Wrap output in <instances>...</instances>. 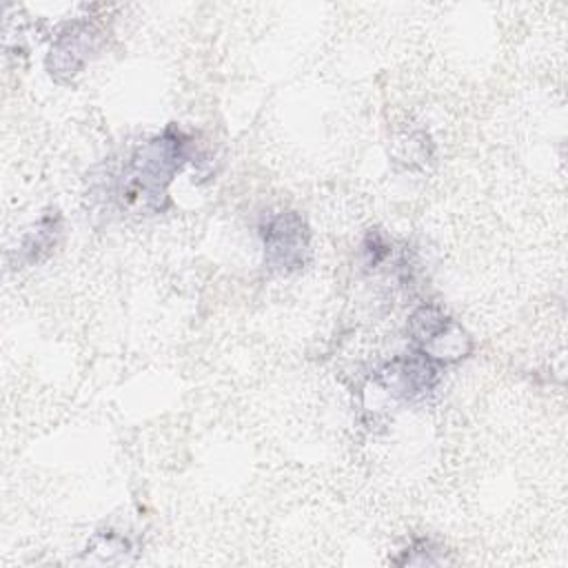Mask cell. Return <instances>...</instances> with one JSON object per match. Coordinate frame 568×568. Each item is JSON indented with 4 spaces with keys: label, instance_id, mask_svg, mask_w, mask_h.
I'll use <instances>...</instances> for the list:
<instances>
[{
    "label": "cell",
    "instance_id": "obj_1",
    "mask_svg": "<svg viewBox=\"0 0 568 568\" xmlns=\"http://www.w3.org/2000/svg\"><path fill=\"white\" fill-rule=\"evenodd\" d=\"M189 160V138L169 126L160 135L138 146L122 173V200L129 206L160 211L166 186Z\"/></svg>",
    "mask_w": 568,
    "mask_h": 568
},
{
    "label": "cell",
    "instance_id": "obj_2",
    "mask_svg": "<svg viewBox=\"0 0 568 568\" xmlns=\"http://www.w3.org/2000/svg\"><path fill=\"white\" fill-rule=\"evenodd\" d=\"M264 264L275 273H295L306 266L311 257V233L297 211H282L271 215L262 229Z\"/></svg>",
    "mask_w": 568,
    "mask_h": 568
},
{
    "label": "cell",
    "instance_id": "obj_3",
    "mask_svg": "<svg viewBox=\"0 0 568 568\" xmlns=\"http://www.w3.org/2000/svg\"><path fill=\"white\" fill-rule=\"evenodd\" d=\"M408 333L433 362H455L470 351V337L442 308L424 304L408 317Z\"/></svg>",
    "mask_w": 568,
    "mask_h": 568
},
{
    "label": "cell",
    "instance_id": "obj_4",
    "mask_svg": "<svg viewBox=\"0 0 568 568\" xmlns=\"http://www.w3.org/2000/svg\"><path fill=\"white\" fill-rule=\"evenodd\" d=\"M373 377L379 388L406 402L424 397L428 390H433V386L439 379L435 362L426 357L422 351L386 362L375 371Z\"/></svg>",
    "mask_w": 568,
    "mask_h": 568
},
{
    "label": "cell",
    "instance_id": "obj_5",
    "mask_svg": "<svg viewBox=\"0 0 568 568\" xmlns=\"http://www.w3.org/2000/svg\"><path fill=\"white\" fill-rule=\"evenodd\" d=\"M93 47H95L93 29H89L84 24L71 27L51 47V53L47 60L49 73L55 80H64V78L78 73L80 67L84 64V60L89 58V53L93 51Z\"/></svg>",
    "mask_w": 568,
    "mask_h": 568
},
{
    "label": "cell",
    "instance_id": "obj_6",
    "mask_svg": "<svg viewBox=\"0 0 568 568\" xmlns=\"http://www.w3.org/2000/svg\"><path fill=\"white\" fill-rule=\"evenodd\" d=\"M60 233V217L47 215L38 222L33 233H29L20 246V260L38 262L44 253H49L55 244V235Z\"/></svg>",
    "mask_w": 568,
    "mask_h": 568
}]
</instances>
